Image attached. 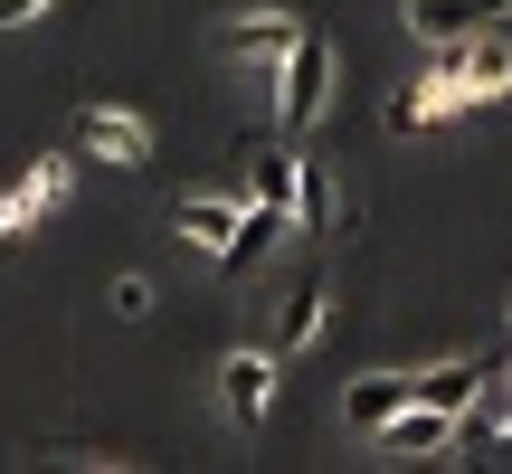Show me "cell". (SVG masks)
<instances>
[{
    "instance_id": "obj_4",
    "label": "cell",
    "mask_w": 512,
    "mask_h": 474,
    "mask_svg": "<svg viewBox=\"0 0 512 474\" xmlns=\"http://www.w3.org/2000/svg\"><path fill=\"white\" fill-rule=\"evenodd\" d=\"M57 200H67V162L48 152V162H29V181H10V190H0V237H29Z\"/></svg>"
},
{
    "instance_id": "obj_3",
    "label": "cell",
    "mask_w": 512,
    "mask_h": 474,
    "mask_svg": "<svg viewBox=\"0 0 512 474\" xmlns=\"http://www.w3.org/2000/svg\"><path fill=\"white\" fill-rule=\"evenodd\" d=\"M304 38V19H285V10H256V19H219L209 29V48L219 57H256V67H275V57Z\"/></svg>"
},
{
    "instance_id": "obj_11",
    "label": "cell",
    "mask_w": 512,
    "mask_h": 474,
    "mask_svg": "<svg viewBox=\"0 0 512 474\" xmlns=\"http://www.w3.org/2000/svg\"><path fill=\"white\" fill-rule=\"evenodd\" d=\"M484 380H494L484 361H437V370H418V380H408V399H427V408H446V418H465Z\"/></svg>"
},
{
    "instance_id": "obj_1",
    "label": "cell",
    "mask_w": 512,
    "mask_h": 474,
    "mask_svg": "<svg viewBox=\"0 0 512 474\" xmlns=\"http://www.w3.org/2000/svg\"><path fill=\"white\" fill-rule=\"evenodd\" d=\"M332 105V38H294L285 57H275V124H285V143H304L313 124H323Z\"/></svg>"
},
{
    "instance_id": "obj_8",
    "label": "cell",
    "mask_w": 512,
    "mask_h": 474,
    "mask_svg": "<svg viewBox=\"0 0 512 474\" xmlns=\"http://www.w3.org/2000/svg\"><path fill=\"white\" fill-rule=\"evenodd\" d=\"M399 408H408V380H399V370H370V380L342 389V427H351V437H380Z\"/></svg>"
},
{
    "instance_id": "obj_13",
    "label": "cell",
    "mask_w": 512,
    "mask_h": 474,
    "mask_svg": "<svg viewBox=\"0 0 512 474\" xmlns=\"http://www.w3.org/2000/svg\"><path fill=\"white\" fill-rule=\"evenodd\" d=\"M323 332V275H294L285 304H275V351H304Z\"/></svg>"
},
{
    "instance_id": "obj_18",
    "label": "cell",
    "mask_w": 512,
    "mask_h": 474,
    "mask_svg": "<svg viewBox=\"0 0 512 474\" xmlns=\"http://www.w3.org/2000/svg\"><path fill=\"white\" fill-rule=\"evenodd\" d=\"M503 389H512V380H503Z\"/></svg>"
},
{
    "instance_id": "obj_12",
    "label": "cell",
    "mask_w": 512,
    "mask_h": 474,
    "mask_svg": "<svg viewBox=\"0 0 512 474\" xmlns=\"http://www.w3.org/2000/svg\"><path fill=\"white\" fill-rule=\"evenodd\" d=\"M465 105V86H456V76H427V86H399V95H389V133H418V124H437V114H456Z\"/></svg>"
},
{
    "instance_id": "obj_17",
    "label": "cell",
    "mask_w": 512,
    "mask_h": 474,
    "mask_svg": "<svg viewBox=\"0 0 512 474\" xmlns=\"http://www.w3.org/2000/svg\"><path fill=\"white\" fill-rule=\"evenodd\" d=\"M503 10H512V0H494V19H503Z\"/></svg>"
},
{
    "instance_id": "obj_7",
    "label": "cell",
    "mask_w": 512,
    "mask_h": 474,
    "mask_svg": "<svg viewBox=\"0 0 512 474\" xmlns=\"http://www.w3.org/2000/svg\"><path fill=\"white\" fill-rule=\"evenodd\" d=\"M370 446H380V456H446V446H456V418H446V408H427V399H408Z\"/></svg>"
},
{
    "instance_id": "obj_6",
    "label": "cell",
    "mask_w": 512,
    "mask_h": 474,
    "mask_svg": "<svg viewBox=\"0 0 512 474\" xmlns=\"http://www.w3.org/2000/svg\"><path fill=\"white\" fill-rule=\"evenodd\" d=\"M219 399H228L238 427H256L266 399H275V351H228V361H219Z\"/></svg>"
},
{
    "instance_id": "obj_9",
    "label": "cell",
    "mask_w": 512,
    "mask_h": 474,
    "mask_svg": "<svg viewBox=\"0 0 512 474\" xmlns=\"http://www.w3.org/2000/svg\"><path fill=\"white\" fill-rule=\"evenodd\" d=\"M475 29H494V0H408V38H427V48L475 38Z\"/></svg>"
},
{
    "instance_id": "obj_10",
    "label": "cell",
    "mask_w": 512,
    "mask_h": 474,
    "mask_svg": "<svg viewBox=\"0 0 512 474\" xmlns=\"http://www.w3.org/2000/svg\"><path fill=\"white\" fill-rule=\"evenodd\" d=\"M238 219H247L238 200H171V237H181V247H200V256H219L228 237H238Z\"/></svg>"
},
{
    "instance_id": "obj_16",
    "label": "cell",
    "mask_w": 512,
    "mask_h": 474,
    "mask_svg": "<svg viewBox=\"0 0 512 474\" xmlns=\"http://www.w3.org/2000/svg\"><path fill=\"white\" fill-rule=\"evenodd\" d=\"M38 10H48V0H0V29H29Z\"/></svg>"
},
{
    "instance_id": "obj_2",
    "label": "cell",
    "mask_w": 512,
    "mask_h": 474,
    "mask_svg": "<svg viewBox=\"0 0 512 474\" xmlns=\"http://www.w3.org/2000/svg\"><path fill=\"white\" fill-rule=\"evenodd\" d=\"M446 76L465 86V105H494V95H512V48L503 38H446Z\"/></svg>"
},
{
    "instance_id": "obj_15",
    "label": "cell",
    "mask_w": 512,
    "mask_h": 474,
    "mask_svg": "<svg viewBox=\"0 0 512 474\" xmlns=\"http://www.w3.org/2000/svg\"><path fill=\"white\" fill-rule=\"evenodd\" d=\"M114 313H124V323H143V313H152V285H143V275H124V285H114Z\"/></svg>"
},
{
    "instance_id": "obj_14",
    "label": "cell",
    "mask_w": 512,
    "mask_h": 474,
    "mask_svg": "<svg viewBox=\"0 0 512 474\" xmlns=\"http://www.w3.org/2000/svg\"><path fill=\"white\" fill-rule=\"evenodd\" d=\"M294 152H304V143L256 152V200H247V209H266V219H285V228H294Z\"/></svg>"
},
{
    "instance_id": "obj_5",
    "label": "cell",
    "mask_w": 512,
    "mask_h": 474,
    "mask_svg": "<svg viewBox=\"0 0 512 474\" xmlns=\"http://www.w3.org/2000/svg\"><path fill=\"white\" fill-rule=\"evenodd\" d=\"M76 143H86L95 162H114V171L152 162V133H143V114H124V105H95L86 124H76Z\"/></svg>"
}]
</instances>
